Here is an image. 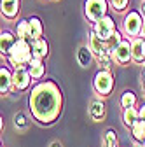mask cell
Wrapping results in <instances>:
<instances>
[{
	"instance_id": "7",
	"label": "cell",
	"mask_w": 145,
	"mask_h": 147,
	"mask_svg": "<svg viewBox=\"0 0 145 147\" xmlns=\"http://www.w3.org/2000/svg\"><path fill=\"white\" fill-rule=\"evenodd\" d=\"M30 72H26L23 67H17V70L12 74V86L16 89H25L30 84Z\"/></svg>"
},
{
	"instance_id": "8",
	"label": "cell",
	"mask_w": 145,
	"mask_h": 147,
	"mask_svg": "<svg viewBox=\"0 0 145 147\" xmlns=\"http://www.w3.org/2000/svg\"><path fill=\"white\" fill-rule=\"evenodd\" d=\"M114 58H115L119 63H126L130 58H133L131 44H130V42H126V40H122V42L117 46V49L114 51Z\"/></svg>"
},
{
	"instance_id": "11",
	"label": "cell",
	"mask_w": 145,
	"mask_h": 147,
	"mask_svg": "<svg viewBox=\"0 0 145 147\" xmlns=\"http://www.w3.org/2000/svg\"><path fill=\"white\" fill-rule=\"evenodd\" d=\"M32 53H33V58L42 60L46 54H47V42L44 39H35V40H32Z\"/></svg>"
},
{
	"instance_id": "6",
	"label": "cell",
	"mask_w": 145,
	"mask_h": 147,
	"mask_svg": "<svg viewBox=\"0 0 145 147\" xmlns=\"http://www.w3.org/2000/svg\"><path fill=\"white\" fill-rule=\"evenodd\" d=\"M112 76L108 74L107 70H101L96 74V77H95V88L98 93L101 95H108L110 93V89H112Z\"/></svg>"
},
{
	"instance_id": "12",
	"label": "cell",
	"mask_w": 145,
	"mask_h": 147,
	"mask_svg": "<svg viewBox=\"0 0 145 147\" xmlns=\"http://www.w3.org/2000/svg\"><path fill=\"white\" fill-rule=\"evenodd\" d=\"M19 9V0H2V14L7 18H14Z\"/></svg>"
},
{
	"instance_id": "3",
	"label": "cell",
	"mask_w": 145,
	"mask_h": 147,
	"mask_svg": "<svg viewBox=\"0 0 145 147\" xmlns=\"http://www.w3.org/2000/svg\"><path fill=\"white\" fill-rule=\"evenodd\" d=\"M107 12V0H87L86 2V16L91 21H100Z\"/></svg>"
},
{
	"instance_id": "14",
	"label": "cell",
	"mask_w": 145,
	"mask_h": 147,
	"mask_svg": "<svg viewBox=\"0 0 145 147\" xmlns=\"http://www.w3.org/2000/svg\"><path fill=\"white\" fill-rule=\"evenodd\" d=\"M2 39H0V49H2V53L4 54H9L11 53V49H12V46L16 44V39L9 33V32H2Z\"/></svg>"
},
{
	"instance_id": "25",
	"label": "cell",
	"mask_w": 145,
	"mask_h": 147,
	"mask_svg": "<svg viewBox=\"0 0 145 147\" xmlns=\"http://www.w3.org/2000/svg\"><path fill=\"white\" fill-rule=\"evenodd\" d=\"M140 119H143V121H145V105L140 109Z\"/></svg>"
},
{
	"instance_id": "10",
	"label": "cell",
	"mask_w": 145,
	"mask_h": 147,
	"mask_svg": "<svg viewBox=\"0 0 145 147\" xmlns=\"http://www.w3.org/2000/svg\"><path fill=\"white\" fill-rule=\"evenodd\" d=\"M16 32H17V37H19V39H25V40H28V42L35 40V39H33V32H32V26H30V21H28V20H23V21L17 23Z\"/></svg>"
},
{
	"instance_id": "20",
	"label": "cell",
	"mask_w": 145,
	"mask_h": 147,
	"mask_svg": "<svg viewBox=\"0 0 145 147\" xmlns=\"http://www.w3.org/2000/svg\"><path fill=\"white\" fill-rule=\"evenodd\" d=\"M121 42H122V40H121V35H119L117 32H114V35L107 40V51H110V53L114 54V51L117 49V46H119Z\"/></svg>"
},
{
	"instance_id": "27",
	"label": "cell",
	"mask_w": 145,
	"mask_h": 147,
	"mask_svg": "<svg viewBox=\"0 0 145 147\" xmlns=\"http://www.w3.org/2000/svg\"><path fill=\"white\" fill-rule=\"evenodd\" d=\"M135 147H145V145H142V144H136V145H135Z\"/></svg>"
},
{
	"instance_id": "5",
	"label": "cell",
	"mask_w": 145,
	"mask_h": 147,
	"mask_svg": "<svg viewBox=\"0 0 145 147\" xmlns=\"http://www.w3.org/2000/svg\"><path fill=\"white\" fill-rule=\"evenodd\" d=\"M142 25H143V21L138 12H130L124 18V30L131 37H136L138 33H142Z\"/></svg>"
},
{
	"instance_id": "21",
	"label": "cell",
	"mask_w": 145,
	"mask_h": 147,
	"mask_svg": "<svg viewBox=\"0 0 145 147\" xmlns=\"http://www.w3.org/2000/svg\"><path fill=\"white\" fill-rule=\"evenodd\" d=\"M103 114H105L103 103H100V102H93V105H91V117H93V119H101Z\"/></svg>"
},
{
	"instance_id": "18",
	"label": "cell",
	"mask_w": 145,
	"mask_h": 147,
	"mask_svg": "<svg viewBox=\"0 0 145 147\" xmlns=\"http://www.w3.org/2000/svg\"><path fill=\"white\" fill-rule=\"evenodd\" d=\"M131 128H133V135L136 140H145V121L143 119H138Z\"/></svg>"
},
{
	"instance_id": "2",
	"label": "cell",
	"mask_w": 145,
	"mask_h": 147,
	"mask_svg": "<svg viewBox=\"0 0 145 147\" xmlns=\"http://www.w3.org/2000/svg\"><path fill=\"white\" fill-rule=\"evenodd\" d=\"M9 58H11V63L16 65V67H23L25 63H28L33 58L32 42H28L25 39H17L16 44L12 46L11 53H9Z\"/></svg>"
},
{
	"instance_id": "19",
	"label": "cell",
	"mask_w": 145,
	"mask_h": 147,
	"mask_svg": "<svg viewBox=\"0 0 145 147\" xmlns=\"http://www.w3.org/2000/svg\"><path fill=\"white\" fill-rule=\"evenodd\" d=\"M30 26H32V32H33V39H40L42 35V23L39 18H30Z\"/></svg>"
},
{
	"instance_id": "9",
	"label": "cell",
	"mask_w": 145,
	"mask_h": 147,
	"mask_svg": "<svg viewBox=\"0 0 145 147\" xmlns=\"http://www.w3.org/2000/svg\"><path fill=\"white\" fill-rule=\"evenodd\" d=\"M131 51H133V60L135 61H143L145 60V39L138 37L131 42Z\"/></svg>"
},
{
	"instance_id": "26",
	"label": "cell",
	"mask_w": 145,
	"mask_h": 147,
	"mask_svg": "<svg viewBox=\"0 0 145 147\" xmlns=\"http://www.w3.org/2000/svg\"><path fill=\"white\" fill-rule=\"evenodd\" d=\"M142 37L145 39V20H143V25H142Z\"/></svg>"
},
{
	"instance_id": "17",
	"label": "cell",
	"mask_w": 145,
	"mask_h": 147,
	"mask_svg": "<svg viewBox=\"0 0 145 147\" xmlns=\"http://www.w3.org/2000/svg\"><path fill=\"white\" fill-rule=\"evenodd\" d=\"M140 117V112H136V110L133 107H128V109H124V123L128 124V126H133Z\"/></svg>"
},
{
	"instance_id": "15",
	"label": "cell",
	"mask_w": 145,
	"mask_h": 147,
	"mask_svg": "<svg viewBox=\"0 0 145 147\" xmlns=\"http://www.w3.org/2000/svg\"><path fill=\"white\" fill-rule=\"evenodd\" d=\"M91 51H93V53H96L98 56L105 54V51H107V42H105L103 39H100L96 33H93V35H91Z\"/></svg>"
},
{
	"instance_id": "13",
	"label": "cell",
	"mask_w": 145,
	"mask_h": 147,
	"mask_svg": "<svg viewBox=\"0 0 145 147\" xmlns=\"http://www.w3.org/2000/svg\"><path fill=\"white\" fill-rule=\"evenodd\" d=\"M28 72H30V76L35 77V79H39L42 77V74H44V65L39 58H32L28 61Z\"/></svg>"
},
{
	"instance_id": "28",
	"label": "cell",
	"mask_w": 145,
	"mask_h": 147,
	"mask_svg": "<svg viewBox=\"0 0 145 147\" xmlns=\"http://www.w3.org/2000/svg\"><path fill=\"white\" fill-rule=\"evenodd\" d=\"M142 11H143V14H145V4H143V7H142Z\"/></svg>"
},
{
	"instance_id": "4",
	"label": "cell",
	"mask_w": 145,
	"mask_h": 147,
	"mask_svg": "<svg viewBox=\"0 0 145 147\" xmlns=\"http://www.w3.org/2000/svg\"><path fill=\"white\" fill-rule=\"evenodd\" d=\"M114 32H115V25L112 21V18H108V16H103L95 25V33L100 37V39H103L105 42L114 35Z\"/></svg>"
},
{
	"instance_id": "22",
	"label": "cell",
	"mask_w": 145,
	"mask_h": 147,
	"mask_svg": "<svg viewBox=\"0 0 145 147\" xmlns=\"http://www.w3.org/2000/svg\"><path fill=\"white\" fill-rule=\"evenodd\" d=\"M135 95L131 93V91H126V93L122 95V98H121V103H122V107L124 109H128V107H133L135 105Z\"/></svg>"
},
{
	"instance_id": "23",
	"label": "cell",
	"mask_w": 145,
	"mask_h": 147,
	"mask_svg": "<svg viewBox=\"0 0 145 147\" xmlns=\"http://www.w3.org/2000/svg\"><path fill=\"white\" fill-rule=\"evenodd\" d=\"M105 147H115V133H114V131H107Z\"/></svg>"
},
{
	"instance_id": "24",
	"label": "cell",
	"mask_w": 145,
	"mask_h": 147,
	"mask_svg": "<svg viewBox=\"0 0 145 147\" xmlns=\"http://www.w3.org/2000/svg\"><path fill=\"white\" fill-rule=\"evenodd\" d=\"M110 4H112V7H114V9L122 11V9L126 7V4H128V0H110Z\"/></svg>"
},
{
	"instance_id": "1",
	"label": "cell",
	"mask_w": 145,
	"mask_h": 147,
	"mask_svg": "<svg viewBox=\"0 0 145 147\" xmlns=\"http://www.w3.org/2000/svg\"><path fill=\"white\" fill-rule=\"evenodd\" d=\"M61 107V95L54 82H42L32 91L30 109L32 114L42 123H51L56 119Z\"/></svg>"
},
{
	"instance_id": "16",
	"label": "cell",
	"mask_w": 145,
	"mask_h": 147,
	"mask_svg": "<svg viewBox=\"0 0 145 147\" xmlns=\"http://www.w3.org/2000/svg\"><path fill=\"white\" fill-rule=\"evenodd\" d=\"M11 84H12V76L9 74L7 68H2L0 70V91H2V93H7Z\"/></svg>"
}]
</instances>
